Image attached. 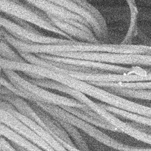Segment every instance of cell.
Masks as SVG:
<instances>
[{
	"instance_id": "obj_29",
	"label": "cell",
	"mask_w": 151,
	"mask_h": 151,
	"mask_svg": "<svg viewBox=\"0 0 151 151\" xmlns=\"http://www.w3.org/2000/svg\"><path fill=\"white\" fill-rule=\"evenodd\" d=\"M149 55H151V47L150 48V50H149Z\"/></svg>"
},
{
	"instance_id": "obj_19",
	"label": "cell",
	"mask_w": 151,
	"mask_h": 151,
	"mask_svg": "<svg viewBox=\"0 0 151 151\" xmlns=\"http://www.w3.org/2000/svg\"><path fill=\"white\" fill-rule=\"evenodd\" d=\"M55 119L58 122V123L65 130L69 136L73 139L75 144L76 145L78 149L81 150V151H89L88 147L86 141L84 140L83 137L80 134V132L78 131L76 127L63 120L56 118Z\"/></svg>"
},
{
	"instance_id": "obj_20",
	"label": "cell",
	"mask_w": 151,
	"mask_h": 151,
	"mask_svg": "<svg viewBox=\"0 0 151 151\" xmlns=\"http://www.w3.org/2000/svg\"><path fill=\"white\" fill-rule=\"evenodd\" d=\"M101 88H120L151 90V81L132 83H89Z\"/></svg>"
},
{
	"instance_id": "obj_9",
	"label": "cell",
	"mask_w": 151,
	"mask_h": 151,
	"mask_svg": "<svg viewBox=\"0 0 151 151\" xmlns=\"http://www.w3.org/2000/svg\"><path fill=\"white\" fill-rule=\"evenodd\" d=\"M28 103L44 123L45 130L51 134L56 135L67 143L70 145H74L69 135L55 118L38 106L35 103L32 101H28Z\"/></svg>"
},
{
	"instance_id": "obj_15",
	"label": "cell",
	"mask_w": 151,
	"mask_h": 151,
	"mask_svg": "<svg viewBox=\"0 0 151 151\" xmlns=\"http://www.w3.org/2000/svg\"><path fill=\"white\" fill-rule=\"evenodd\" d=\"M0 133L1 136L9 140L11 143H15L28 151H44L36 145L2 123H1L0 125Z\"/></svg>"
},
{
	"instance_id": "obj_18",
	"label": "cell",
	"mask_w": 151,
	"mask_h": 151,
	"mask_svg": "<svg viewBox=\"0 0 151 151\" xmlns=\"http://www.w3.org/2000/svg\"><path fill=\"white\" fill-rule=\"evenodd\" d=\"M130 11V24L127 33L120 44H131V41L137 33V21L138 9L136 2L133 1H126Z\"/></svg>"
},
{
	"instance_id": "obj_3",
	"label": "cell",
	"mask_w": 151,
	"mask_h": 151,
	"mask_svg": "<svg viewBox=\"0 0 151 151\" xmlns=\"http://www.w3.org/2000/svg\"><path fill=\"white\" fill-rule=\"evenodd\" d=\"M0 10L1 12L10 17H16L30 24L35 25L40 28L59 35L65 39L75 40L55 27L44 12L31 5L27 1L23 2L0 0Z\"/></svg>"
},
{
	"instance_id": "obj_22",
	"label": "cell",
	"mask_w": 151,
	"mask_h": 151,
	"mask_svg": "<svg viewBox=\"0 0 151 151\" xmlns=\"http://www.w3.org/2000/svg\"><path fill=\"white\" fill-rule=\"evenodd\" d=\"M11 45L2 37H1L0 42V55L1 58L16 63L27 62L21 55L16 52L11 47Z\"/></svg>"
},
{
	"instance_id": "obj_7",
	"label": "cell",
	"mask_w": 151,
	"mask_h": 151,
	"mask_svg": "<svg viewBox=\"0 0 151 151\" xmlns=\"http://www.w3.org/2000/svg\"><path fill=\"white\" fill-rule=\"evenodd\" d=\"M29 4L34 6L40 9L42 11L44 12L47 15L52 16L54 17L63 19L68 20L71 19L80 22L91 29V27L88 22L77 14L71 12L65 8L59 5L54 1H27Z\"/></svg>"
},
{
	"instance_id": "obj_23",
	"label": "cell",
	"mask_w": 151,
	"mask_h": 151,
	"mask_svg": "<svg viewBox=\"0 0 151 151\" xmlns=\"http://www.w3.org/2000/svg\"><path fill=\"white\" fill-rule=\"evenodd\" d=\"M130 65L132 67H151V55L131 54Z\"/></svg>"
},
{
	"instance_id": "obj_27",
	"label": "cell",
	"mask_w": 151,
	"mask_h": 151,
	"mask_svg": "<svg viewBox=\"0 0 151 151\" xmlns=\"http://www.w3.org/2000/svg\"><path fill=\"white\" fill-rule=\"evenodd\" d=\"M130 151H151V147H142L130 146Z\"/></svg>"
},
{
	"instance_id": "obj_11",
	"label": "cell",
	"mask_w": 151,
	"mask_h": 151,
	"mask_svg": "<svg viewBox=\"0 0 151 151\" xmlns=\"http://www.w3.org/2000/svg\"><path fill=\"white\" fill-rule=\"evenodd\" d=\"M47 15L51 22L55 27H56L57 28H58L65 34L71 37L73 39L78 41L85 42H100L94 35H90L85 31L66 22L63 19L54 17L49 15Z\"/></svg>"
},
{
	"instance_id": "obj_25",
	"label": "cell",
	"mask_w": 151,
	"mask_h": 151,
	"mask_svg": "<svg viewBox=\"0 0 151 151\" xmlns=\"http://www.w3.org/2000/svg\"><path fill=\"white\" fill-rule=\"evenodd\" d=\"M0 147L1 151H17L14 146L11 145V143L2 136H1Z\"/></svg>"
},
{
	"instance_id": "obj_14",
	"label": "cell",
	"mask_w": 151,
	"mask_h": 151,
	"mask_svg": "<svg viewBox=\"0 0 151 151\" xmlns=\"http://www.w3.org/2000/svg\"><path fill=\"white\" fill-rule=\"evenodd\" d=\"M78 118L96 127H101L106 130H109L113 132H119L118 129L114 126L111 124L110 123L107 122L104 119H97L86 111L80 110L77 108L68 107V106H61L60 107Z\"/></svg>"
},
{
	"instance_id": "obj_1",
	"label": "cell",
	"mask_w": 151,
	"mask_h": 151,
	"mask_svg": "<svg viewBox=\"0 0 151 151\" xmlns=\"http://www.w3.org/2000/svg\"><path fill=\"white\" fill-rule=\"evenodd\" d=\"M1 37L5 40L18 53L46 54L55 55L65 52H112L119 54H140L141 45L91 43L76 41L68 44H36L24 43L14 37L3 28Z\"/></svg>"
},
{
	"instance_id": "obj_13",
	"label": "cell",
	"mask_w": 151,
	"mask_h": 151,
	"mask_svg": "<svg viewBox=\"0 0 151 151\" xmlns=\"http://www.w3.org/2000/svg\"><path fill=\"white\" fill-rule=\"evenodd\" d=\"M11 113L27 125L37 134L44 139L48 144H50L56 151H68L61 144H60L48 132L38 124L36 122L31 119L25 117L17 110L14 109L11 111Z\"/></svg>"
},
{
	"instance_id": "obj_10",
	"label": "cell",
	"mask_w": 151,
	"mask_h": 151,
	"mask_svg": "<svg viewBox=\"0 0 151 151\" xmlns=\"http://www.w3.org/2000/svg\"><path fill=\"white\" fill-rule=\"evenodd\" d=\"M8 126L12 130L36 145L44 151H56L44 139L17 118L12 119L9 122Z\"/></svg>"
},
{
	"instance_id": "obj_8",
	"label": "cell",
	"mask_w": 151,
	"mask_h": 151,
	"mask_svg": "<svg viewBox=\"0 0 151 151\" xmlns=\"http://www.w3.org/2000/svg\"><path fill=\"white\" fill-rule=\"evenodd\" d=\"M54 2L65 8L71 12L77 14L85 19L90 25L96 38L100 42L105 41L103 34L99 24L87 9L78 5L75 1H54Z\"/></svg>"
},
{
	"instance_id": "obj_21",
	"label": "cell",
	"mask_w": 151,
	"mask_h": 151,
	"mask_svg": "<svg viewBox=\"0 0 151 151\" xmlns=\"http://www.w3.org/2000/svg\"><path fill=\"white\" fill-rule=\"evenodd\" d=\"M76 3H77L80 6L87 9L94 17V18L97 20L98 23L99 24L101 29L102 30L103 36L104 38L105 42L107 41L109 39V31L108 28L107 26L106 21L102 15V14L100 12V11L91 4H90L88 2L86 1H75Z\"/></svg>"
},
{
	"instance_id": "obj_26",
	"label": "cell",
	"mask_w": 151,
	"mask_h": 151,
	"mask_svg": "<svg viewBox=\"0 0 151 151\" xmlns=\"http://www.w3.org/2000/svg\"><path fill=\"white\" fill-rule=\"evenodd\" d=\"M60 144H61L68 151H81V150L78 149L77 147L75 146V145H70L68 143H67L66 142H65L64 141H63L61 139L59 138L58 136H57L56 135H54V134H51Z\"/></svg>"
},
{
	"instance_id": "obj_4",
	"label": "cell",
	"mask_w": 151,
	"mask_h": 151,
	"mask_svg": "<svg viewBox=\"0 0 151 151\" xmlns=\"http://www.w3.org/2000/svg\"><path fill=\"white\" fill-rule=\"evenodd\" d=\"M52 117L67 122L100 143L119 151H127L129 145L117 141L99 130L96 126L78 118L59 106L41 102H34Z\"/></svg>"
},
{
	"instance_id": "obj_24",
	"label": "cell",
	"mask_w": 151,
	"mask_h": 151,
	"mask_svg": "<svg viewBox=\"0 0 151 151\" xmlns=\"http://www.w3.org/2000/svg\"><path fill=\"white\" fill-rule=\"evenodd\" d=\"M130 112L151 117V107H147L135 102H133L132 103Z\"/></svg>"
},
{
	"instance_id": "obj_28",
	"label": "cell",
	"mask_w": 151,
	"mask_h": 151,
	"mask_svg": "<svg viewBox=\"0 0 151 151\" xmlns=\"http://www.w3.org/2000/svg\"><path fill=\"white\" fill-rule=\"evenodd\" d=\"M11 143L13 144L12 146H14V147L17 151H28V150H27V149H24V148H23V147H21V146H19L16 145V144H15V143Z\"/></svg>"
},
{
	"instance_id": "obj_12",
	"label": "cell",
	"mask_w": 151,
	"mask_h": 151,
	"mask_svg": "<svg viewBox=\"0 0 151 151\" xmlns=\"http://www.w3.org/2000/svg\"><path fill=\"white\" fill-rule=\"evenodd\" d=\"M0 96L1 100L10 103L19 113L34 121L42 128L45 127L42 121L34 110L30 104L26 101L25 99L14 94L12 92L5 95L0 94Z\"/></svg>"
},
{
	"instance_id": "obj_2",
	"label": "cell",
	"mask_w": 151,
	"mask_h": 151,
	"mask_svg": "<svg viewBox=\"0 0 151 151\" xmlns=\"http://www.w3.org/2000/svg\"><path fill=\"white\" fill-rule=\"evenodd\" d=\"M1 73H3L15 86L25 90L38 98L39 100L38 102L51 104L59 107L68 106L75 107L82 110L96 118H103L86 105L81 103L74 99L68 98L49 91L43 87L31 83L27 78L21 76L15 71L11 70H1Z\"/></svg>"
},
{
	"instance_id": "obj_6",
	"label": "cell",
	"mask_w": 151,
	"mask_h": 151,
	"mask_svg": "<svg viewBox=\"0 0 151 151\" xmlns=\"http://www.w3.org/2000/svg\"><path fill=\"white\" fill-rule=\"evenodd\" d=\"M1 27L16 39L27 44H68L76 40H69L42 35L40 32H34L18 25L12 21L1 15Z\"/></svg>"
},
{
	"instance_id": "obj_16",
	"label": "cell",
	"mask_w": 151,
	"mask_h": 151,
	"mask_svg": "<svg viewBox=\"0 0 151 151\" xmlns=\"http://www.w3.org/2000/svg\"><path fill=\"white\" fill-rule=\"evenodd\" d=\"M99 106L101 107L104 108L108 111L117 117H122L127 120H130L132 122L137 123L139 124H141L146 126L151 127V117H146L144 116H142L140 114H137L136 113H131L124 110H122L114 107H112L111 106L98 103Z\"/></svg>"
},
{
	"instance_id": "obj_5",
	"label": "cell",
	"mask_w": 151,
	"mask_h": 151,
	"mask_svg": "<svg viewBox=\"0 0 151 151\" xmlns=\"http://www.w3.org/2000/svg\"><path fill=\"white\" fill-rule=\"evenodd\" d=\"M37 57L48 61L57 62L60 63L80 66L86 68H89L93 70L103 71L107 73L124 74H146L151 73V68H143L140 67L133 66L130 67H124L119 65L109 64L102 63L100 62L84 60L72 59L68 58H63L57 56L41 54H36Z\"/></svg>"
},
{
	"instance_id": "obj_17",
	"label": "cell",
	"mask_w": 151,
	"mask_h": 151,
	"mask_svg": "<svg viewBox=\"0 0 151 151\" xmlns=\"http://www.w3.org/2000/svg\"><path fill=\"white\" fill-rule=\"evenodd\" d=\"M110 93L122 97L151 100V90L120 88H104Z\"/></svg>"
}]
</instances>
